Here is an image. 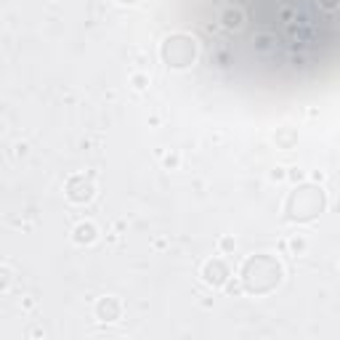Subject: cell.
<instances>
[{"label":"cell","mask_w":340,"mask_h":340,"mask_svg":"<svg viewBox=\"0 0 340 340\" xmlns=\"http://www.w3.org/2000/svg\"><path fill=\"white\" fill-rule=\"evenodd\" d=\"M282 279V266L274 258L266 255H255L247 260L244 266V287L250 292H269L279 285Z\"/></svg>","instance_id":"1"},{"label":"cell","mask_w":340,"mask_h":340,"mask_svg":"<svg viewBox=\"0 0 340 340\" xmlns=\"http://www.w3.org/2000/svg\"><path fill=\"white\" fill-rule=\"evenodd\" d=\"M324 210V192L316 186H300L287 199V215L292 221H314Z\"/></svg>","instance_id":"2"},{"label":"cell","mask_w":340,"mask_h":340,"mask_svg":"<svg viewBox=\"0 0 340 340\" xmlns=\"http://www.w3.org/2000/svg\"><path fill=\"white\" fill-rule=\"evenodd\" d=\"M194 56H197V45L186 35H173V37H167L165 45H162V59H165L167 67L183 69V67H189L194 61Z\"/></svg>","instance_id":"3"},{"label":"cell","mask_w":340,"mask_h":340,"mask_svg":"<svg viewBox=\"0 0 340 340\" xmlns=\"http://www.w3.org/2000/svg\"><path fill=\"white\" fill-rule=\"evenodd\" d=\"M67 189H69V197L74 199V202H88V199L93 197V183H90L88 178H83V176H74L67 183Z\"/></svg>","instance_id":"4"},{"label":"cell","mask_w":340,"mask_h":340,"mask_svg":"<svg viewBox=\"0 0 340 340\" xmlns=\"http://www.w3.org/2000/svg\"><path fill=\"white\" fill-rule=\"evenodd\" d=\"M229 276V269L223 266V260H210V263L205 266V279L210 285H223Z\"/></svg>","instance_id":"5"},{"label":"cell","mask_w":340,"mask_h":340,"mask_svg":"<svg viewBox=\"0 0 340 340\" xmlns=\"http://www.w3.org/2000/svg\"><path fill=\"white\" fill-rule=\"evenodd\" d=\"M74 239H77V242H93V239H96V229H93V223H83V226H77Z\"/></svg>","instance_id":"6"},{"label":"cell","mask_w":340,"mask_h":340,"mask_svg":"<svg viewBox=\"0 0 340 340\" xmlns=\"http://www.w3.org/2000/svg\"><path fill=\"white\" fill-rule=\"evenodd\" d=\"M99 314H101V316H109V319H115V316H117V303H115L112 298L101 300V303H99Z\"/></svg>","instance_id":"7"},{"label":"cell","mask_w":340,"mask_h":340,"mask_svg":"<svg viewBox=\"0 0 340 340\" xmlns=\"http://www.w3.org/2000/svg\"><path fill=\"white\" fill-rule=\"evenodd\" d=\"M120 3H136V0H120Z\"/></svg>","instance_id":"8"}]
</instances>
